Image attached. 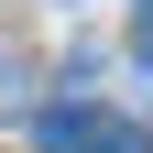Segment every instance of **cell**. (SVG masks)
<instances>
[{"label":"cell","instance_id":"obj_1","mask_svg":"<svg viewBox=\"0 0 153 153\" xmlns=\"http://www.w3.org/2000/svg\"><path fill=\"white\" fill-rule=\"evenodd\" d=\"M76 153H153V142H142V131H131V120H99V131H88V142H76Z\"/></svg>","mask_w":153,"mask_h":153}]
</instances>
